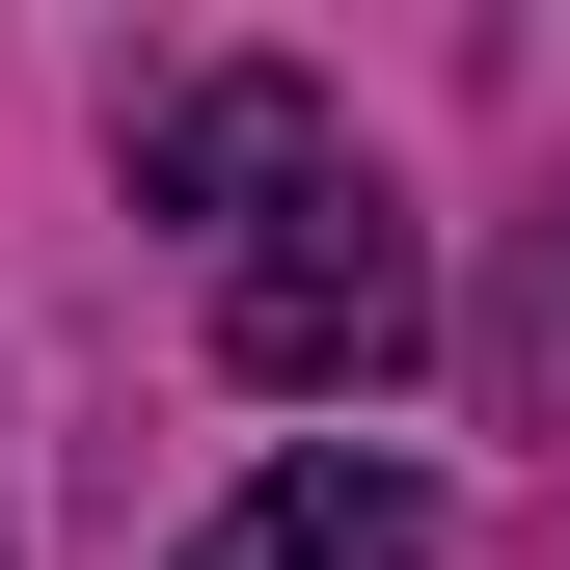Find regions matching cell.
Returning a JSON list of instances; mask_svg holds the SVG:
<instances>
[{"instance_id":"cell-1","label":"cell","mask_w":570,"mask_h":570,"mask_svg":"<svg viewBox=\"0 0 570 570\" xmlns=\"http://www.w3.org/2000/svg\"><path fill=\"white\" fill-rule=\"evenodd\" d=\"M218 353L272 407H353V381H407L435 353V272H407V218H381V164L326 190V218H272V245H218Z\"/></svg>"},{"instance_id":"cell-2","label":"cell","mask_w":570,"mask_h":570,"mask_svg":"<svg viewBox=\"0 0 570 570\" xmlns=\"http://www.w3.org/2000/svg\"><path fill=\"white\" fill-rule=\"evenodd\" d=\"M326 190H353V109H326V82H272V55H190V82L136 109V218L272 245V218H326Z\"/></svg>"},{"instance_id":"cell-4","label":"cell","mask_w":570,"mask_h":570,"mask_svg":"<svg viewBox=\"0 0 570 570\" xmlns=\"http://www.w3.org/2000/svg\"><path fill=\"white\" fill-rule=\"evenodd\" d=\"M543 381H570V245H543Z\"/></svg>"},{"instance_id":"cell-3","label":"cell","mask_w":570,"mask_h":570,"mask_svg":"<svg viewBox=\"0 0 570 570\" xmlns=\"http://www.w3.org/2000/svg\"><path fill=\"white\" fill-rule=\"evenodd\" d=\"M164 570H435V489H407V462H353V435H299L272 489H218Z\"/></svg>"}]
</instances>
